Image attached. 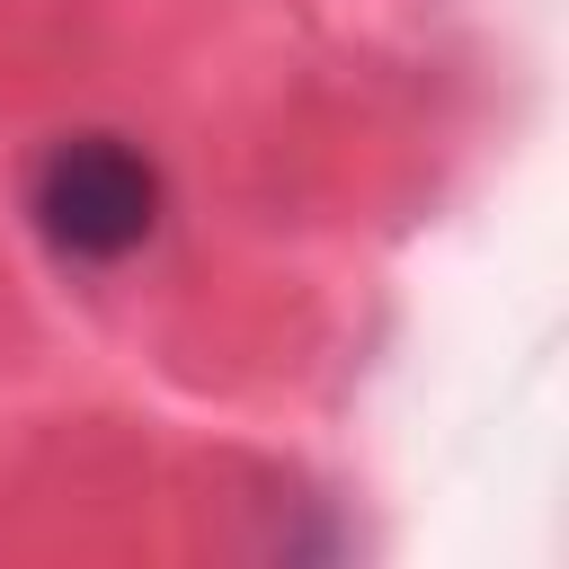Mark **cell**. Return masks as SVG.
<instances>
[{"label":"cell","mask_w":569,"mask_h":569,"mask_svg":"<svg viewBox=\"0 0 569 569\" xmlns=\"http://www.w3.org/2000/svg\"><path fill=\"white\" fill-rule=\"evenodd\" d=\"M27 213L53 258L116 267L160 231V169L124 133H62L27 178Z\"/></svg>","instance_id":"6da1fadb"}]
</instances>
